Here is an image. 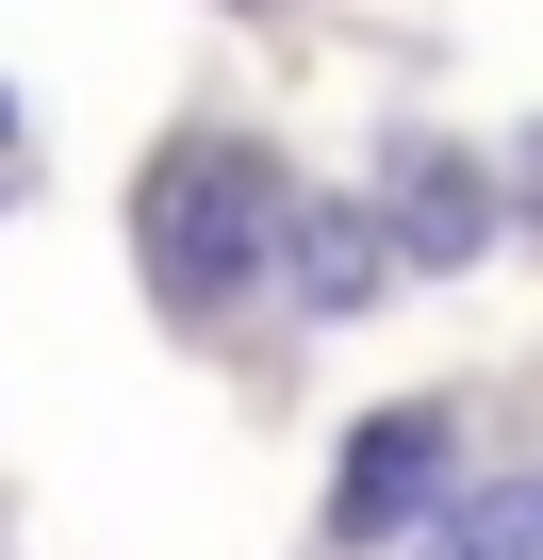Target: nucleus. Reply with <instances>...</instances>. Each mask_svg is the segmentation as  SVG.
I'll use <instances>...</instances> for the list:
<instances>
[{
    "instance_id": "obj_1",
    "label": "nucleus",
    "mask_w": 543,
    "mask_h": 560,
    "mask_svg": "<svg viewBox=\"0 0 543 560\" xmlns=\"http://www.w3.org/2000/svg\"><path fill=\"white\" fill-rule=\"evenodd\" d=\"M281 214H297V182L263 165L247 132H181V149L132 182L149 298H165V314H214V298H247V280H263V247H281Z\"/></svg>"
},
{
    "instance_id": "obj_2",
    "label": "nucleus",
    "mask_w": 543,
    "mask_h": 560,
    "mask_svg": "<svg viewBox=\"0 0 543 560\" xmlns=\"http://www.w3.org/2000/svg\"><path fill=\"white\" fill-rule=\"evenodd\" d=\"M445 462H461V429L412 396V412H363L346 429V478H330V544H396V527H428L445 511Z\"/></svg>"
},
{
    "instance_id": "obj_3",
    "label": "nucleus",
    "mask_w": 543,
    "mask_h": 560,
    "mask_svg": "<svg viewBox=\"0 0 543 560\" xmlns=\"http://www.w3.org/2000/svg\"><path fill=\"white\" fill-rule=\"evenodd\" d=\"M396 231H412V264H477V247H494V198H477L445 149H396Z\"/></svg>"
},
{
    "instance_id": "obj_4",
    "label": "nucleus",
    "mask_w": 543,
    "mask_h": 560,
    "mask_svg": "<svg viewBox=\"0 0 543 560\" xmlns=\"http://www.w3.org/2000/svg\"><path fill=\"white\" fill-rule=\"evenodd\" d=\"M428 560H543V478H494V494L428 511Z\"/></svg>"
},
{
    "instance_id": "obj_5",
    "label": "nucleus",
    "mask_w": 543,
    "mask_h": 560,
    "mask_svg": "<svg viewBox=\"0 0 543 560\" xmlns=\"http://www.w3.org/2000/svg\"><path fill=\"white\" fill-rule=\"evenodd\" d=\"M281 231H297V298H314V314L379 298V214H281Z\"/></svg>"
}]
</instances>
